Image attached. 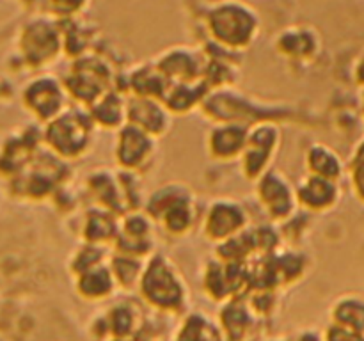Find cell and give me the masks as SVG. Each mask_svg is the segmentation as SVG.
I'll return each mask as SVG.
<instances>
[{
    "instance_id": "cell-11",
    "label": "cell",
    "mask_w": 364,
    "mask_h": 341,
    "mask_svg": "<svg viewBox=\"0 0 364 341\" xmlns=\"http://www.w3.org/2000/svg\"><path fill=\"white\" fill-rule=\"evenodd\" d=\"M155 64L166 75L171 84L198 82L205 77V57H201L196 50L191 48L167 50Z\"/></svg>"
},
{
    "instance_id": "cell-16",
    "label": "cell",
    "mask_w": 364,
    "mask_h": 341,
    "mask_svg": "<svg viewBox=\"0 0 364 341\" xmlns=\"http://www.w3.org/2000/svg\"><path fill=\"white\" fill-rule=\"evenodd\" d=\"M116 286V277H114L112 269L103 263L91 266L78 274L77 290L87 301H102L109 297Z\"/></svg>"
},
{
    "instance_id": "cell-28",
    "label": "cell",
    "mask_w": 364,
    "mask_h": 341,
    "mask_svg": "<svg viewBox=\"0 0 364 341\" xmlns=\"http://www.w3.org/2000/svg\"><path fill=\"white\" fill-rule=\"evenodd\" d=\"M361 105H363V116H364V87H363V92H361Z\"/></svg>"
},
{
    "instance_id": "cell-10",
    "label": "cell",
    "mask_w": 364,
    "mask_h": 341,
    "mask_svg": "<svg viewBox=\"0 0 364 341\" xmlns=\"http://www.w3.org/2000/svg\"><path fill=\"white\" fill-rule=\"evenodd\" d=\"M171 110L166 103L151 96H134L127 102L128 123L160 137L171 128Z\"/></svg>"
},
{
    "instance_id": "cell-21",
    "label": "cell",
    "mask_w": 364,
    "mask_h": 341,
    "mask_svg": "<svg viewBox=\"0 0 364 341\" xmlns=\"http://www.w3.org/2000/svg\"><path fill=\"white\" fill-rule=\"evenodd\" d=\"M110 269H112L116 283L123 284V288H135L141 283V277L144 269H142L141 258L132 254H117L116 258L110 261Z\"/></svg>"
},
{
    "instance_id": "cell-3",
    "label": "cell",
    "mask_w": 364,
    "mask_h": 341,
    "mask_svg": "<svg viewBox=\"0 0 364 341\" xmlns=\"http://www.w3.org/2000/svg\"><path fill=\"white\" fill-rule=\"evenodd\" d=\"M148 215L167 233L185 234L196 220L194 197L185 185H164L148 202Z\"/></svg>"
},
{
    "instance_id": "cell-6",
    "label": "cell",
    "mask_w": 364,
    "mask_h": 341,
    "mask_svg": "<svg viewBox=\"0 0 364 341\" xmlns=\"http://www.w3.org/2000/svg\"><path fill=\"white\" fill-rule=\"evenodd\" d=\"M156 155V137L135 124L127 123L119 128L116 142V160L123 169L141 173Z\"/></svg>"
},
{
    "instance_id": "cell-19",
    "label": "cell",
    "mask_w": 364,
    "mask_h": 341,
    "mask_svg": "<svg viewBox=\"0 0 364 341\" xmlns=\"http://www.w3.org/2000/svg\"><path fill=\"white\" fill-rule=\"evenodd\" d=\"M276 45L281 53L299 60L311 59L320 50V41L315 38L313 31L302 27L288 28L279 36Z\"/></svg>"
},
{
    "instance_id": "cell-26",
    "label": "cell",
    "mask_w": 364,
    "mask_h": 341,
    "mask_svg": "<svg viewBox=\"0 0 364 341\" xmlns=\"http://www.w3.org/2000/svg\"><path fill=\"white\" fill-rule=\"evenodd\" d=\"M85 0H52V4L55 6L57 11H60V13H75V11L80 9L82 6H84Z\"/></svg>"
},
{
    "instance_id": "cell-2",
    "label": "cell",
    "mask_w": 364,
    "mask_h": 341,
    "mask_svg": "<svg viewBox=\"0 0 364 341\" xmlns=\"http://www.w3.org/2000/svg\"><path fill=\"white\" fill-rule=\"evenodd\" d=\"M139 288L146 302L166 311H176L187 301L185 281L164 256H153L149 259Z\"/></svg>"
},
{
    "instance_id": "cell-22",
    "label": "cell",
    "mask_w": 364,
    "mask_h": 341,
    "mask_svg": "<svg viewBox=\"0 0 364 341\" xmlns=\"http://www.w3.org/2000/svg\"><path fill=\"white\" fill-rule=\"evenodd\" d=\"M31 43H36V46L27 48L28 53L32 57H36V59L41 60L52 55L55 52L57 45H59V41H57V32L53 28L46 27L45 23L36 25L34 28H31L27 32V45H31Z\"/></svg>"
},
{
    "instance_id": "cell-8",
    "label": "cell",
    "mask_w": 364,
    "mask_h": 341,
    "mask_svg": "<svg viewBox=\"0 0 364 341\" xmlns=\"http://www.w3.org/2000/svg\"><path fill=\"white\" fill-rule=\"evenodd\" d=\"M258 199L272 219L283 220L294 215L299 205L297 188L277 170H267L258 178Z\"/></svg>"
},
{
    "instance_id": "cell-15",
    "label": "cell",
    "mask_w": 364,
    "mask_h": 341,
    "mask_svg": "<svg viewBox=\"0 0 364 341\" xmlns=\"http://www.w3.org/2000/svg\"><path fill=\"white\" fill-rule=\"evenodd\" d=\"M27 102L36 114L43 119H52L59 116L64 105L63 87L55 80L43 78L31 85L27 91Z\"/></svg>"
},
{
    "instance_id": "cell-9",
    "label": "cell",
    "mask_w": 364,
    "mask_h": 341,
    "mask_svg": "<svg viewBox=\"0 0 364 341\" xmlns=\"http://www.w3.org/2000/svg\"><path fill=\"white\" fill-rule=\"evenodd\" d=\"M245 226H247V215H245L244 208L233 199H219L210 206L208 215L203 224V231H205L206 238L220 244V242L244 231Z\"/></svg>"
},
{
    "instance_id": "cell-17",
    "label": "cell",
    "mask_w": 364,
    "mask_h": 341,
    "mask_svg": "<svg viewBox=\"0 0 364 341\" xmlns=\"http://www.w3.org/2000/svg\"><path fill=\"white\" fill-rule=\"evenodd\" d=\"M89 114L100 128H121L128 123L127 102L114 91H107L92 102L89 105Z\"/></svg>"
},
{
    "instance_id": "cell-24",
    "label": "cell",
    "mask_w": 364,
    "mask_h": 341,
    "mask_svg": "<svg viewBox=\"0 0 364 341\" xmlns=\"http://www.w3.org/2000/svg\"><path fill=\"white\" fill-rule=\"evenodd\" d=\"M135 318L134 311L127 305H116V308L110 311V330L114 332H124L127 336L128 330H134Z\"/></svg>"
},
{
    "instance_id": "cell-7",
    "label": "cell",
    "mask_w": 364,
    "mask_h": 341,
    "mask_svg": "<svg viewBox=\"0 0 364 341\" xmlns=\"http://www.w3.org/2000/svg\"><path fill=\"white\" fill-rule=\"evenodd\" d=\"M281 131L279 128L270 123L258 124L256 128L249 130L247 144L242 153V167L249 180L259 178L267 173L272 156L279 149Z\"/></svg>"
},
{
    "instance_id": "cell-27",
    "label": "cell",
    "mask_w": 364,
    "mask_h": 341,
    "mask_svg": "<svg viewBox=\"0 0 364 341\" xmlns=\"http://www.w3.org/2000/svg\"><path fill=\"white\" fill-rule=\"evenodd\" d=\"M354 78H355V84L361 85V89H363L364 87V50L361 52V55L358 57V60H355Z\"/></svg>"
},
{
    "instance_id": "cell-13",
    "label": "cell",
    "mask_w": 364,
    "mask_h": 341,
    "mask_svg": "<svg viewBox=\"0 0 364 341\" xmlns=\"http://www.w3.org/2000/svg\"><path fill=\"white\" fill-rule=\"evenodd\" d=\"M249 130L240 123H223L208 134V151L217 160H235L242 156L247 144Z\"/></svg>"
},
{
    "instance_id": "cell-25",
    "label": "cell",
    "mask_w": 364,
    "mask_h": 341,
    "mask_svg": "<svg viewBox=\"0 0 364 341\" xmlns=\"http://www.w3.org/2000/svg\"><path fill=\"white\" fill-rule=\"evenodd\" d=\"M352 183L359 199L364 201V142H361L352 160Z\"/></svg>"
},
{
    "instance_id": "cell-14",
    "label": "cell",
    "mask_w": 364,
    "mask_h": 341,
    "mask_svg": "<svg viewBox=\"0 0 364 341\" xmlns=\"http://www.w3.org/2000/svg\"><path fill=\"white\" fill-rule=\"evenodd\" d=\"M117 251L124 254L142 258L151 252L153 237H151V217L149 215H134L124 220V226L117 231Z\"/></svg>"
},
{
    "instance_id": "cell-4",
    "label": "cell",
    "mask_w": 364,
    "mask_h": 341,
    "mask_svg": "<svg viewBox=\"0 0 364 341\" xmlns=\"http://www.w3.org/2000/svg\"><path fill=\"white\" fill-rule=\"evenodd\" d=\"M95 126L96 123L92 121L91 114H84L80 110H71V112L68 110V112L53 117L46 139L53 151L59 153L60 156L77 158V156L85 155L92 146Z\"/></svg>"
},
{
    "instance_id": "cell-5",
    "label": "cell",
    "mask_w": 364,
    "mask_h": 341,
    "mask_svg": "<svg viewBox=\"0 0 364 341\" xmlns=\"http://www.w3.org/2000/svg\"><path fill=\"white\" fill-rule=\"evenodd\" d=\"M110 75L109 66L98 57H80L75 60L71 73L68 75L66 89L73 98L80 103H89L100 98L109 91Z\"/></svg>"
},
{
    "instance_id": "cell-12",
    "label": "cell",
    "mask_w": 364,
    "mask_h": 341,
    "mask_svg": "<svg viewBox=\"0 0 364 341\" xmlns=\"http://www.w3.org/2000/svg\"><path fill=\"white\" fill-rule=\"evenodd\" d=\"M341 197V190L336 180L309 174L297 187L299 205L309 212H327L334 208Z\"/></svg>"
},
{
    "instance_id": "cell-23",
    "label": "cell",
    "mask_w": 364,
    "mask_h": 341,
    "mask_svg": "<svg viewBox=\"0 0 364 341\" xmlns=\"http://www.w3.org/2000/svg\"><path fill=\"white\" fill-rule=\"evenodd\" d=\"M252 313L245 304H238L237 301H230V304L223 311V327L224 330H238L237 337H244V330L251 325Z\"/></svg>"
},
{
    "instance_id": "cell-20",
    "label": "cell",
    "mask_w": 364,
    "mask_h": 341,
    "mask_svg": "<svg viewBox=\"0 0 364 341\" xmlns=\"http://www.w3.org/2000/svg\"><path fill=\"white\" fill-rule=\"evenodd\" d=\"M306 167L309 174L329 178V180L338 181L343 176V162L340 160V155L329 146L320 144V142L311 146L306 153Z\"/></svg>"
},
{
    "instance_id": "cell-1",
    "label": "cell",
    "mask_w": 364,
    "mask_h": 341,
    "mask_svg": "<svg viewBox=\"0 0 364 341\" xmlns=\"http://www.w3.org/2000/svg\"><path fill=\"white\" fill-rule=\"evenodd\" d=\"M208 28L215 45L228 50L247 48L258 36V14L237 0H226L210 11Z\"/></svg>"
},
{
    "instance_id": "cell-18",
    "label": "cell",
    "mask_w": 364,
    "mask_h": 341,
    "mask_svg": "<svg viewBox=\"0 0 364 341\" xmlns=\"http://www.w3.org/2000/svg\"><path fill=\"white\" fill-rule=\"evenodd\" d=\"M334 325L348 330L355 340H364V297L347 295L338 298L333 309Z\"/></svg>"
}]
</instances>
